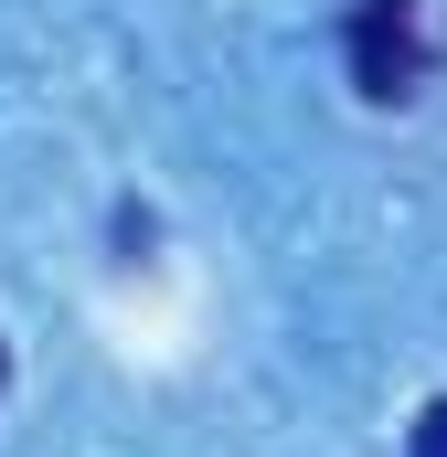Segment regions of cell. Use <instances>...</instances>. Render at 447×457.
<instances>
[{"instance_id": "1", "label": "cell", "mask_w": 447, "mask_h": 457, "mask_svg": "<svg viewBox=\"0 0 447 457\" xmlns=\"http://www.w3.org/2000/svg\"><path fill=\"white\" fill-rule=\"evenodd\" d=\"M426 64H437V43H426V0H362V11H351V86H362L373 107L416 96Z\"/></svg>"}, {"instance_id": "2", "label": "cell", "mask_w": 447, "mask_h": 457, "mask_svg": "<svg viewBox=\"0 0 447 457\" xmlns=\"http://www.w3.org/2000/svg\"><path fill=\"white\" fill-rule=\"evenodd\" d=\"M405 457H447V394L416 415V426H405Z\"/></svg>"}, {"instance_id": "3", "label": "cell", "mask_w": 447, "mask_h": 457, "mask_svg": "<svg viewBox=\"0 0 447 457\" xmlns=\"http://www.w3.org/2000/svg\"><path fill=\"white\" fill-rule=\"evenodd\" d=\"M0 383H11V351H0Z\"/></svg>"}]
</instances>
